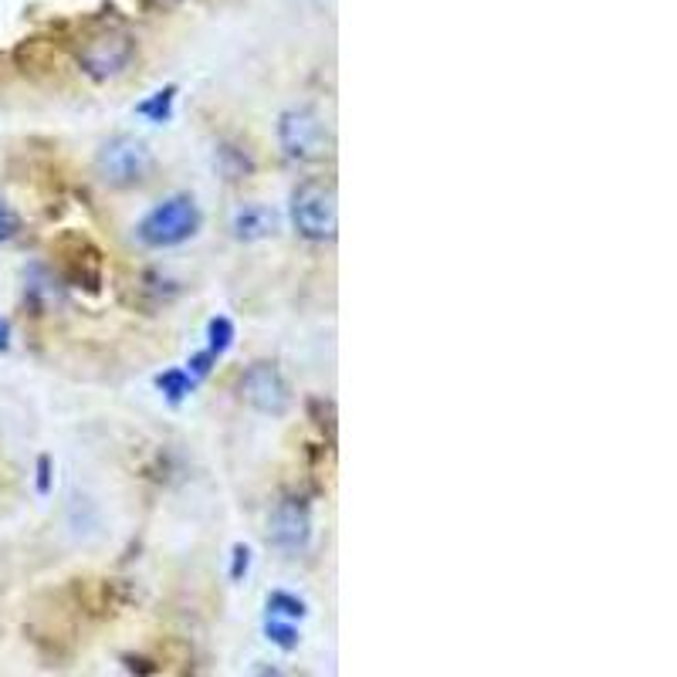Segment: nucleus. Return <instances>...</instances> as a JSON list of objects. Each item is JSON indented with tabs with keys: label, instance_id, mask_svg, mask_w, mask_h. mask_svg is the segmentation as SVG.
Here are the masks:
<instances>
[{
	"label": "nucleus",
	"instance_id": "f3484780",
	"mask_svg": "<svg viewBox=\"0 0 677 677\" xmlns=\"http://www.w3.org/2000/svg\"><path fill=\"white\" fill-rule=\"evenodd\" d=\"M38 491L41 495L51 491V461L48 458H38Z\"/></svg>",
	"mask_w": 677,
	"mask_h": 677
},
{
	"label": "nucleus",
	"instance_id": "f8f14e48",
	"mask_svg": "<svg viewBox=\"0 0 677 677\" xmlns=\"http://www.w3.org/2000/svg\"><path fill=\"white\" fill-rule=\"evenodd\" d=\"M207 339H211L207 352H211L214 359L224 356V352L230 349V342H234V326H230V319H224V316L211 319V326H207Z\"/></svg>",
	"mask_w": 677,
	"mask_h": 677
},
{
	"label": "nucleus",
	"instance_id": "20e7f679",
	"mask_svg": "<svg viewBox=\"0 0 677 677\" xmlns=\"http://www.w3.org/2000/svg\"><path fill=\"white\" fill-rule=\"evenodd\" d=\"M278 143L281 153L295 163H316L326 160L332 140L322 126V119L312 109H288L278 119Z\"/></svg>",
	"mask_w": 677,
	"mask_h": 677
},
{
	"label": "nucleus",
	"instance_id": "423d86ee",
	"mask_svg": "<svg viewBox=\"0 0 677 677\" xmlns=\"http://www.w3.org/2000/svg\"><path fill=\"white\" fill-rule=\"evenodd\" d=\"M130 58H133V38L126 31H102L79 54L85 75H92L99 82L115 79L122 69L130 65Z\"/></svg>",
	"mask_w": 677,
	"mask_h": 677
},
{
	"label": "nucleus",
	"instance_id": "0eeeda50",
	"mask_svg": "<svg viewBox=\"0 0 677 677\" xmlns=\"http://www.w3.org/2000/svg\"><path fill=\"white\" fill-rule=\"evenodd\" d=\"M312 538V519H309V509H305L301 502L288 499L281 502L271 519H268V542L281 552H288V556H295V552H301L305 545H309Z\"/></svg>",
	"mask_w": 677,
	"mask_h": 677
},
{
	"label": "nucleus",
	"instance_id": "dca6fc26",
	"mask_svg": "<svg viewBox=\"0 0 677 677\" xmlns=\"http://www.w3.org/2000/svg\"><path fill=\"white\" fill-rule=\"evenodd\" d=\"M211 362H214L211 352H197V356L191 359V377H194V380H204V377L211 373Z\"/></svg>",
	"mask_w": 677,
	"mask_h": 677
},
{
	"label": "nucleus",
	"instance_id": "9d476101",
	"mask_svg": "<svg viewBox=\"0 0 677 677\" xmlns=\"http://www.w3.org/2000/svg\"><path fill=\"white\" fill-rule=\"evenodd\" d=\"M173 99H176V89H173V85H170V89H160V92H153L146 102H140L136 112H140L143 119H150V122H166V119L173 115Z\"/></svg>",
	"mask_w": 677,
	"mask_h": 677
},
{
	"label": "nucleus",
	"instance_id": "6e6552de",
	"mask_svg": "<svg viewBox=\"0 0 677 677\" xmlns=\"http://www.w3.org/2000/svg\"><path fill=\"white\" fill-rule=\"evenodd\" d=\"M230 227L240 240H265L278 230V214L265 204H244L234 211Z\"/></svg>",
	"mask_w": 677,
	"mask_h": 677
},
{
	"label": "nucleus",
	"instance_id": "4468645a",
	"mask_svg": "<svg viewBox=\"0 0 677 677\" xmlns=\"http://www.w3.org/2000/svg\"><path fill=\"white\" fill-rule=\"evenodd\" d=\"M18 230H21V217L14 214V207L4 197H0V244L18 237Z\"/></svg>",
	"mask_w": 677,
	"mask_h": 677
},
{
	"label": "nucleus",
	"instance_id": "ddd939ff",
	"mask_svg": "<svg viewBox=\"0 0 677 677\" xmlns=\"http://www.w3.org/2000/svg\"><path fill=\"white\" fill-rule=\"evenodd\" d=\"M265 634H268V640L271 644H278L281 650H295L298 647V630L291 627V620H278V617H271L268 624H265Z\"/></svg>",
	"mask_w": 677,
	"mask_h": 677
},
{
	"label": "nucleus",
	"instance_id": "7ed1b4c3",
	"mask_svg": "<svg viewBox=\"0 0 677 677\" xmlns=\"http://www.w3.org/2000/svg\"><path fill=\"white\" fill-rule=\"evenodd\" d=\"M95 170L109 187H136L153 170V153L136 136H112L99 150Z\"/></svg>",
	"mask_w": 677,
	"mask_h": 677
},
{
	"label": "nucleus",
	"instance_id": "1a4fd4ad",
	"mask_svg": "<svg viewBox=\"0 0 677 677\" xmlns=\"http://www.w3.org/2000/svg\"><path fill=\"white\" fill-rule=\"evenodd\" d=\"M156 387L163 390V397L170 403H179V400H187L194 393V377L187 373V369H166V373L156 380Z\"/></svg>",
	"mask_w": 677,
	"mask_h": 677
},
{
	"label": "nucleus",
	"instance_id": "f03ea898",
	"mask_svg": "<svg viewBox=\"0 0 677 677\" xmlns=\"http://www.w3.org/2000/svg\"><path fill=\"white\" fill-rule=\"evenodd\" d=\"M291 224L305 240H332L339 230L336 191L319 179L301 183L291 194Z\"/></svg>",
	"mask_w": 677,
	"mask_h": 677
},
{
	"label": "nucleus",
	"instance_id": "6ab92c4d",
	"mask_svg": "<svg viewBox=\"0 0 677 677\" xmlns=\"http://www.w3.org/2000/svg\"><path fill=\"white\" fill-rule=\"evenodd\" d=\"M255 677H285L278 667H271V664H265V667H258V674Z\"/></svg>",
	"mask_w": 677,
	"mask_h": 677
},
{
	"label": "nucleus",
	"instance_id": "f257e3e1",
	"mask_svg": "<svg viewBox=\"0 0 677 677\" xmlns=\"http://www.w3.org/2000/svg\"><path fill=\"white\" fill-rule=\"evenodd\" d=\"M197 230H201V211H197L194 197H187V194L166 197L136 227V234L146 248H176V244L191 240Z\"/></svg>",
	"mask_w": 677,
	"mask_h": 677
},
{
	"label": "nucleus",
	"instance_id": "39448f33",
	"mask_svg": "<svg viewBox=\"0 0 677 677\" xmlns=\"http://www.w3.org/2000/svg\"><path fill=\"white\" fill-rule=\"evenodd\" d=\"M237 390H240V400L248 407H255L258 413L281 417L291 407V390H288L281 369L275 362H252L240 373Z\"/></svg>",
	"mask_w": 677,
	"mask_h": 677
},
{
	"label": "nucleus",
	"instance_id": "a211bd4d",
	"mask_svg": "<svg viewBox=\"0 0 677 677\" xmlns=\"http://www.w3.org/2000/svg\"><path fill=\"white\" fill-rule=\"evenodd\" d=\"M11 349V326L8 319H0V352H8Z\"/></svg>",
	"mask_w": 677,
	"mask_h": 677
},
{
	"label": "nucleus",
	"instance_id": "2eb2a0df",
	"mask_svg": "<svg viewBox=\"0 0 677 677\" xmlns=\"http://www.w3.org/2000/svg\"><path fill=\"white\" fill-rule=\"evenodd\" d=\"M248 570H252V548L248 545H234V566H230V579L234 583H240L244 576H248Z\"/></svg>",
	"mask_w": 677,
	"mask_h": 677
},
{
	"label": "nucleus",
	"instance_id": "9b49d317",
	"mask_svg": "<svg viewBox=\"0 0 677 677\" xmlns=\"http://www.w3.org/2000/svg\"><path fill=\"white\" fill-rule=\"evenodd\" d=\"M268 609L275 613V617H285V620H301L305 617V603L285 589H275L268 593Z\"/></svg>",
	"mask_w": 677,
	"mask_h": 677
}]
</instances>
